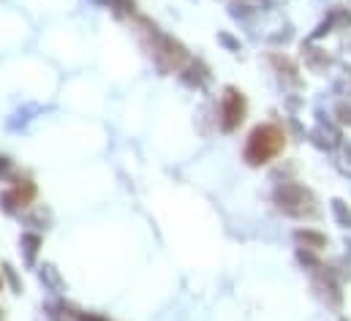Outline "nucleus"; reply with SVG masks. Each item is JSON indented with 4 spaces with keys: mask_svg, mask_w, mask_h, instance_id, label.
<instances>
[{
    "mask_svg": "<svg viewBox=\"0 0 351 321\" xmlns=\"http://www.w3.org/2000/svg\"><path fill=\"white\" fill-rule=\"evenodd\" d=\"M280 150H283V131L275 128V126H262V128L254 131V136L248 142V150H245V158L251 163H267Z\"/></svg>",
    "mask_w": 351,
    "mask_h": 321,
    "instance_id": "nucleus-1",
    "label": "nucleus"
},
{
    "mask_svg": "<svg viewBox=\"0 0 351 321\" xmlns=\"http://www.w3.org/2000/svg\"><path fill=\"white\" fill-rule=\"evenodd\" d=\"M223 128L226 131H232L240 120H243V98L234 93V90H229L226 93V101H223Z\"/></svg>",
    "mask_w": 351,
    "mask_h": 321,
    "instance_id": "nucleus-2",
    "label": "nucleus"
},
{
    "mask_svg": "<svg viewBox=\"0 0 351 321\" xmlns=\"http://www.w3.org/2000/svg\"><path fill=\"white\" fill-rule=\"evenodd\" d=\"M90 321H93V319H90Z\"/></svg>",
    "mask_w": 351,
    "mask_h": 321,
    "instance_id": "nucleus-3",
    "label": "nucleus"
}]
</instances>
